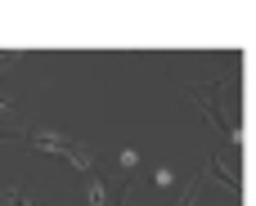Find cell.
I'll return each instance as SVG.
<instances>
[{
    "mask_svg": "<svg viewBox=\"0 0 256 206\" xmlns=\"http://www.w3.org/2000/svg\"><path fill=\"white\" fill-rule=\"evenodd\" d=\"M40 148H54V153L72 157L76 166H90V153H86V148H76V144H63V139H54V135H45V139H40Z\"/></svg>",
    "mask_w": 256,
    "mask_h": 206,
    "instance_id": "cell-1",
    "label": "cell"
}]
</instances>
